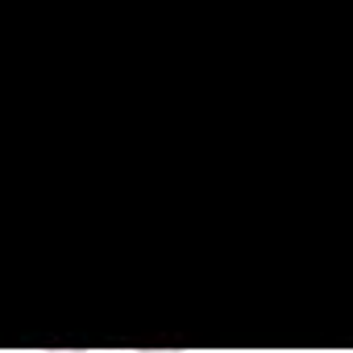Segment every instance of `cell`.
<instances>
[{
  "mask_svg": "<svg viewBox=\"0 0 353 353\" xmlns=\"http://www.w3.org/2000/svg\"><path fill=\"white\" fill-rule=\"evenodd\" d=\"M46 353H83V349H46Z\"/></svg>",
  "mask_w": 353,
  "mask_h": 353,
  "instance_id": "2",
  "label": "cell"
},
{
  "mask_svg": "<svg viewBox=\"0 0 353 353\" xmlns=\"http://www.w3.org/2000/svg\"><path fill=\"white\" fill-rule=\"evenodd\" d=\"M141 353H183V349H141Z\"/></svg>",
  "mask_w": 353,
  "mask_h": 353,
  "instance_id": "1",
  "label": "cell"
}]
</instances>
